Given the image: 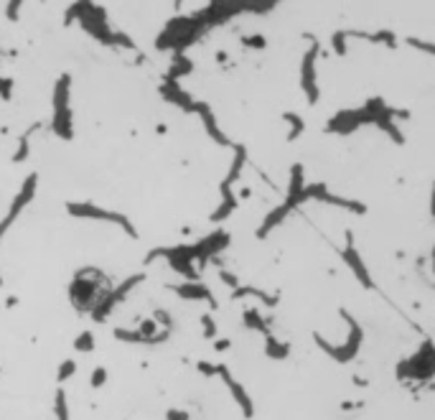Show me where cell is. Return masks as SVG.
<instances>
[{
  "label": "cell",
  "mask_w": 435,
  "mask_h": 420,
  "mask_svg": "<svg viewBox=\"0 0 435 420\" xmlns=\"http://www.w3.org/2000/svg\"><path fill=\"white\" fill-rule=\"evenodd\" d=\"M229 346H232V341H229V339H216V341H214V349L216 351H226Z\"/></svg>",
  "instance_id": "8fae6325"
},
{
  "label": "cell",
  "mask_w": 435,
  "mask_h": 420,
  "mask_svg": "<svg viewBox=\"0 0 435 420\" xmlns=\"http://www.w3.org/2000/svg\"><path fill=\"white\" fill-rule=\"evenodd\" d=\"M196 369L204 374V377L214 379V377H216V369H219V364H214V362H206V359H204V362H196Z\"/></svg>",
  "instance_id": "9c48e42d"
},
{
  "label": "cell",
  "mask_w": 435,
  "mask_h": 420,
  "mask_svg": "<svg viewBox=\"0 0 435 420\" xmlns=\"http://www.w3.org/2000/svg\"><path fill=\"white\" fill-rule=\"evenodd\" d=\"M201 331H204V339H214L216 336V324H214V319H211V314L201 316Z\"/></svg>",
  "instance_id": "ba28073f"
},
{
  "label": "cell",
  "mask_w": 435,
  "mask_h": 420,
  "mask_svg": "<svg viewBox=\"0 0 435 420\" xmlns=\"http://www.w3.org/2000/svg\"><path fill=\"white\" fill-rule=\"evenodd\" d=\"M74 349L81 351V354H92L97 349V341H94V334L92 331H81L79 336L74 339Z\"/></svg>",
  "instance_id": "3957f363"
},
{
  "label": "cell",
  "mask_w": 435,
  "mask_h": 420,
  "mask_svg": "<svg viewBox=\"0 0 435 420\" xmlns=\"http://www.w3.org/2000/svg\"><path fill=\"white\" fill-rule=\"evenodd\" d=\"M107 385V367H102V364H97V367L92 369V377H89V387L92 390H99V387Z\"/></svg>",
  "instance_id": "52a82bcc"
},
{
  "label": "cell",
  "mask_w": 435,
  "mask_h": 420,
  "mask_svg": "<svg viewBox=\"0 0 435 420\" xmlns=\"http://www.w3.org/2000/svg\"><path fill=\"white\" fill-rule=\"evenodd\" d=\"M110 291H112V283L107 280L105 273H99L97 268H84L71 280L69 301L76 314H92V311L105 301Z\"/></svg>",
  "instance_id": "6da1fadb"
},
{
  "label": "cell",
  "mask_w": 435,
  "mask_h": 420,
  "mask_svg": "<svg viewBox=\"0 0 435 420\" xmlns=\"http://www.w3.org/2000/svg\"><path fill=\"white\" fill-rule=\"evenodd\" d=\"M169 291H174L179 298H186V301H206L211 309H216L214 293L209 288L199 283V280H186V283H179V286H169Z\"/></svg>",
  "instance_id": "7a4b0ae2"
},
{
  "label": "cell",
  "mask_w": 435,
  "mask_h": 420,
  "mask_svg": "<svg viewBox=\"0 0 435 420\" xmlns=\"http://www.w3.org/2000/svg\"><path fill=\"white\" fill-rule=\"evenodd\" d=\"M76 369H79L76 359H61V364H59V369H56V379L59 382H69V379L76 374Z\"/></svg>",
  "instance_id": "277c9868"
},
{
  "label": "cell",
  "mask_w": 435,
  "mask_h": 420,
  "mask_svg": "<svg viewBox=\"0 0 435 420\" xmlns=\"http://www.w3.org/2000/svg\"><path fill=\"white\" fill-rule=\"evenodd\" d=\"M54 413H56V420H69V405H66L64 390H56V400H54Z\"/></svg>",
  "instance_id": "8992f818"
},
{
  "label": "cell",
  "mask_w": 435,
  "mask_h": 420,
  "mask_svg": "<svg viewBox=\"0 0 435 420\" xmlns=\"http://www.w3.org/2000/svg\"><path fill=\"white\" fill-rule=\"evenodd\" d=\"M163 418L166 420H189V413L181 408H169L166 413H163Z\"/></svg>",
  "instance_id": "30bf717a"
},
{
  "label": "cell",
  "mask_w": 435,
  "mask_h": 420,
  "mask_svg": "<svg viewBox=\"0 0 435 420\" xmlns=\"http://www.w3.org/2000/svg\"><path fill=\"white\" fill-rule=\"evenodd\" d=\"M6 306H8V309H16V306H18V298H16V296H8Z\"/></svg>",
  "instance_id": "7c38bea8"
},
{
  "label": "cell",
  "mask_w": 435,
  "mask_h": 420,
  "mask_svg": "<svg viewBox=\"0 0 435 420\" xmlns=\"http://www.w3.org/2000/svg\"><path fill=\"white\" fill-rule=\"evenodd\" d=\"M153 319H156V324L161 329H169V331H174L176 321H174V314H171L169 309H156V311H153Z\"/></svg>",
  "instance_id": "5b68a950"
}]
</instances>
